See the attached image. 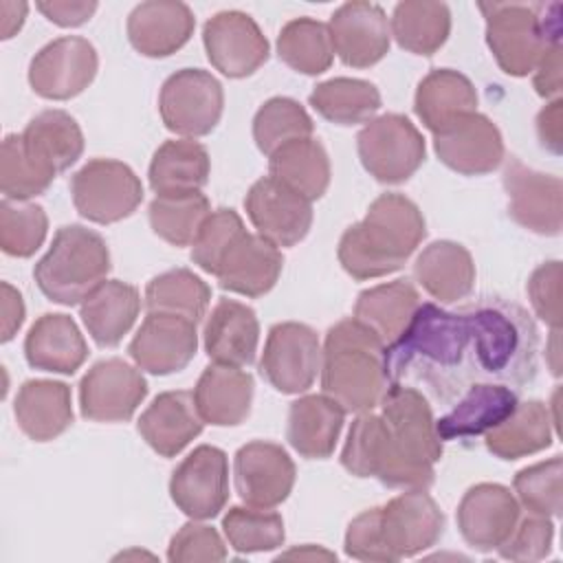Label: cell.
<instances>
[{
	"label": "cell",
	"mask_w": 563,
	"mask_h": 563,
	"mask_svg": "<svg viewBox=\"0 0 563 563\" xmlns=\"http://www.w3.org/2000/svg\"><path fill=\"white\" fill-rule=\"evenodd\" d=\"M389 383H422L440 400L475 385L471 330L464 312L420 303L405 332L385 347Z\"/></svg>",
	"instance_id": "obj_1"
},
{
	"label": "cell",
	"mask_w": 563,
	"mask_h": 563,
	"mask_svg": "<svg viewBox=\"0 0 563 563\" xmlns=\"http://www.w3.org/2000/svg\"><path fill=\"white\" fill-rule=\"evenodd\" d=\"M427 235L422 211L402 194H380L365 218L347 227L339 240V262L354 279L396 273Z\"/></svg>",
	"instance_id": "obj_2"
},
{
	"label": "cell",
	"mask_w": 563,
	"mask_h": 563,
	"mask_svg": "<svg viewBox=\"0 0 563 563\" xmlns=\"http://www.w3.org/2000/svg\"><path fill=\"white\" fill-rule=\"evenodd\" d=\"M462 312L471 330L475 383L523 385L532 380L539 332L523 308L501 297H484Z\"/></svg>",
	"instance_id": "obj_3"
},
{
	"label": "cell",
	"mask_w": 563,
	"mask_h": 563,
	"mask_svg": "<svg viewBox=\"0 0 563 563\" xmlns=\"http://www.w3.org/2000/svg\"><path fill=\"white\" fill-rule=\"evenodd\" d=\"M385 343L354 317L334 323L321 350V389L345 413H365L380 405L389 376Z\"/></svg>",
	"instance_id": "obj_4"
},
{
	"label": "cell",
	"mask_w": 563,
	"mask_h": 563,
	"mask_svg": "<svg viewBox=\"0 0 563 563\" xmlns=\"http://www.w3.org/2000/svg\"><path fill=\"white\" fill-rule=\"evenodd\" d=\"M486 18V44L499 68L510 77L534 70L543 51L561 42V4L482 2Z\"/></svg>",
	"instance_id": "obj_5"
},
{
	"label": "cell",
	"mask_w": 563,
	"mask_h": 563,
	"mask_svg": "<svg viewBox=\"0 0 563 563\" xmlns=\"http://www.w3.org/2000/svg\"><path fill=\"white\" fill-rule=\"evenodd\" d=\"M110 271V251L106 240L81 224L57 229L51 249L35 264L37 288L55 303H81Z\"/></svg>",
	"instance_id": "obj_6"
},
{
	"label": "cell",
	"mask_w": 563,
	"mask_h": 563,
	"mask_svg": "<svg viewBox=\"0 0 563 563\" xmlns=\"http://www.w3.org/2000/svg\"><path fill=\"white\" fill-rule=\"evenodd\" d=\"M378 407L400 460L431 486L433 464L442 457V440L427 398L416 387L391 383Z\"/></svg>",
	"instance_id": "obj_7"
},
{
	"label": "cell",
	"mask_w": 563,
	"mask_h": 563,
	"mask_svg": "<svg viewBox=\"0 0 563 563\" xmlns=\"http://www.w3.org/2000/svg\"><path fill=\"white\" fill-rule=\"evenodd\" d=\"M358 158L378 183L409 180L424 163V139L402 114L389 112L372 119L356 136Z\"/></svg>",
	"instance_id": "obj_8"
},
{
	"label": "cell",
	"mask_w": 563,
	"mask_h": 563,
	"mask_svg": "<svg viewBox=\"0 0 563 563\" xmlns=\"http://www.w3.org/2000/svg\"><path fill=\"white\" fill-rule=\"evenodd\" d=\"M70 196L79 216L112 224L134 213L143 200V185L125 163L92 158L70 178Z\"/></svg>",
	"instance_id": "obj_9"
},
{
	"label": "cell",
	"mask_w": 563,
	"mask_h": 563,
	"mask_svg": "<svg viewBox=\"0 0 563 563\" xmlns=\"http://www.w3.org/2000/svg\"><path fill=\"white\" fill-rule=\"evenodd\" d=\"M224 108L220 81L202 68H183L169 75L158 95V112L169 132L180 136L209 134Z\"/></svg>",
	"instance_id": "obj_10"
},
{
	"label": "cell",
	"mask_w": 563,
	"mask_h": 563,
	"mask_svg": "<svg viewBox=\"0 0 563 563\" xmlns=\"http://www.w3.org/2000/svg\"><path fill=\"white\" fill-rule=\"evenodd\" d=\"M341 464L356 477H376L389 488H429L396 453L380 413H358L347 431Z\"/></svg>",
	"instance_id": "obj_11"
},
{
	"label": "cell",
	"mask_w": 563,
	"mask_h": 563,
	"mask_svg": "<svg viewBox=\"0 0 563 563\" xmlns=\"http://www.w3.org/2000/svg\"><path fill=\"white\" fill-rule=\"evenodd\" d=\"M262 376L282 394H301L321 372V345L317 332L297 321H284L268 330L260 361Z\"/></svg>",
	"instance_id": "obj_12"
},
{
	"label": "cell",
	"mask_w": 563,
	"mask_h": 563,
	"mask_svg": "<svg viewBox=\"0 0 563 563\" xmlns=\"http://www.w3.org/2000/svg\"><path fill=\"white\" fill-rule=\"evenodd\" d=\"M97 68L95 46L86 37L66 35L35 53L29 66V84L44 99L66 101L92 84Z\"/></svg>",
	"instance_id": "obj_13"
},
{
	"label": "cell",
	"mask_w": 563,
	"mask_h": 563,
	"mask_svg": "<svg viewBox=\"0 0 563 563\" xmlns=\"http://www.w3.org/2000/svg\"><path fill=\"white\" fill-rule=\"evenodd\" d=\"M172 501L191 519H213L229 499L227 453L211 444L196 446L172 473Z\"/></svg>",
	"instance_id": "obj_14"
},
{
	"label": "cell",
	"mask_w": 563,
	"mask_h": 563,
	"mask_svg": "<svg viewBox=\"0 0 563 563\" xmlns=\"http://www.w3.org/2000/svg\"><path fill=\"white\" fill-rule=\"evenodd\" d=\"M147 396L143 374L123 358L95 363L79 383L81 416L95 422H123Z\"/></svg>",
	"instance_id": "obj_15"
},
{
	"label": "cell",
	"mask_w": 563,
	"mask_h": 563,
	"mask_svg": "<svg viewBox=\"0 0 563 563\" xmlns=\"http://www.w3.org/2000/svg\"><path fill=\"white\" fill-rule=\"evenodd\" d=\"M244 209L257 229V235L277 249L301 242L312 224L310 200L273 176H264L251 185L244 198Z\"/></svg>",
	"instance_id": "obj_16"
},
{
	"label": "cell",
	"mask_w": 563,
	"mask_h": 563,
	"mask_svg": "<svg viewBox=\"0 0 563 563\" xmlns=\"http://www.w3.org/2000/svg\"><path fill=\"white\" fill-rule=\"evenodd\" d=\"M380 532L391 561L416 556L438 543L444 515L424 488H411L380 506Z\"/></svg>",
	"instance_id": "obj_17"
},
{
	"label": "cell",
	"mask_w": 563,
	"mask_h": 563,
	"mask_svg": "<svg viewBox=\"0 0 563 563\" xmlns=\"http://www.w3.org/2000/svg\"><path fill=\"white\" fill-rule=\"evenodd\" d=\"M207 57L224 77L253 75L268 59V40L242 11H220L202 29Z\"/></svg>",
	"instance_id": "obj_18"
},
{
	"label": "cell",
	"mask_w": 563,
	"mask_h": 563,
	"mask_svg": "<svg viewBox=\"0 0 563 563\" xmlns=\"http://www.w3.org/2000/svg\"><path fill=\"white\" fill-rule=\"evenodd\" d=\"M504 189L508 194V213L519 227L539 235L561 233V178L526 167L519 158H510L504 169Z\"/></svg>",
	"instance_id": "obj_19"
},
{
	"label": "cell",
	"mask_w": 563,
	"mask_h": 563,
	"mask_svg": "<svg viewBox=\"0 0 563 563\" xmlns=\"http://www.w3.org/2000/svg\"><path fill=\"white\" fill-rule=\"evenodd\" d=\"M235 490L255 508H275L288 499L295 486V464L275 442L253 440L238 449L233 460Z\"/></svg>",
	"instance_id": "obj_20"
},
{
	"label": "cell",
	"mask_w": 563,
	"mask_h": 563,
	"mask_svg": "<svg viewBox=\"0 0 563 563\" xmlns=\"http://www.w3.org/2000/svg\"><path fill=\"white\" fill-rule=\"evenodd\" d=\"M198 350L196 323L165 312H147L128 352L132 361L156 376L180 372Z\"/></svg>",
	"instance_id": "obj_21"
},
{
	"label": "cell",
	"mask_w": 563,
	"mask_h": 563,
	"mask_svg": "<svg viewBox=\"0 0 563 563\" xmlns=\"http://www.w3.org/2000/svg\"><path fill=\"white\" fill-rule=\"evenodd\" d=\"M332 48L345 66L369 68L378 64L391 42L385 11L372 2L341 4L328 24Z\"/></svg>",
	"instance_id": "obj_22"
},
{
	"label": "cell",
	"mask_w": 563,
	"mask_h": 563,
	"mask_svg": "<svg viewBox=\"0 0 563 563\" xmlns=\"http://www.w3.org/2000/svg\"><path fill=\"white\" fill-rule=\"evenodd\" d=\"M433 150L449 169L462 176L490 174L504 161L501 132L479 112L466 114L442 132H435Z\"/></svg>",
	"instance_id": "obj_23"
},
{
	"label": "cell",
	"mask_w": 563,
	"mask_h": 563,
	"mask_svg": "<svg viewBox=\"0 0 563 563\" xmlns=\"http://www.w3.org/2000/svg\"><path fill=\"white\" fill-rule=\"evenodd\" d=\"M521 517L519 501L501 484L471 486L457 506V528L464 541L479 550H497L515 530Z\"/></svg>",
	"instance_id": "obj_24"
},
{
	"label": "cell",
	"mask_w": 563,
	"mask_h": 563,
	"mask_svg": "<svg viewBox=\"0 0 563 563\" xmlns=\"http://www.w3.org/2000/svg\"><path fill=\"white\" fill-rule=\"evenodd\" d=\"M196 18L185 2L150 0L132 9L128 40L145 57H167L194 35Z\"/></svg>",
	"instance_id": "obj_25"
},
{
	"label": "cell",
	"mask_w": 563,
	"mask_h": 563,
	"mask_svg": "<svg viewBox=\"0 0 563 563\" xmlns=\"http://www.w3.org/2000/svg\"><path fill=\"white\" fill-rule=\"evenodd\" d=\"M282 251L262 235L244 233L220 262L216 277L220 288L244 297L266 295L279 279Z\"/></svg>",
	"instance_id": "obj_26"
},
{
	"label": "cell",
	"mask_w": 563,
	"mask_h": 563,
	"mask_svg": "<svg viewBox=\"0 0 563 563\" xmlns=\"http://www.w3.org/2000/svg\"><path fill=\"white\" fill-rule=\"evenodd\" d=\"M205 352L213 363L244 367L257 352L260 323L255 310L235 299H220L205 323Z\"/></svg>",
	"instance_id": "obj_27"
},
{
	"label": "cell",
	"mask_w": 563,
	"mask_h": 563,
	"mask_svg": "<svg viewBox=\"0 0 563 563\" xmlns=\"http://www.w3.org/2000/svg\"><path fill=\"white\" fill-rule=\"evenodd\" d=\"M205 420L196 409L194 394L163 391L139 418V433L163 457L178 455L196 435Z\"/></svg>",
	"instance_id": "obj_28"
},
{
	"label": "cell",
	"mask_w": 563,
	"mask_h": 563,
	"mask_svg": "<svg viewBox=\"0 0 563 563\" xmlns=\"http://www.w3.org/2000/svg\"><path fill=\"white\" fill-rule=\"evenodd\" d=\"M253 376L233 365H209L194 389L200 418L216 427H235L251 413Z\"/></svg>",
	"instance_id": "obj_29"
},
{
	"label": "cell",
	"mask_w": 563,
	"mask_h": 563,
	"mask_svg": "<svg viewBox=\"0 0 563 563\" xmlns=\"http://www.w3.org/2000/svg\"><path fill=\"white\" fill-rule=\"evenodd\" d=\"M517 402V394L506 385L475 383L446 416L435 420V431L442 442L488 433L515 411Z\"/></svg>",
	"instance_id": "obj_30"
},
{
	"label": "cell",
	"mask_w": 563,
	"mask_h": 563,
	"mask_svg": "<svg viewBox=\"0 0 563 563\" xmlns=\"http://www.w3.org/2000/svg\"><path fill=\"white\" fill-rule=\"evenodd\" d=\"M24 356L33 369L75 374L88 356V345L68 314L48 312L31 325L24 339Z\"/></svg>",
	"instance_id": "obj_31"
},
{
	"label": "cell",
	"mask_w": 563,
	"mask_h": 563,
	"mask_svg": "<svg viewBox=\"0 0 563 563\" xmlns=\"http://www.w3.org/2000/svg\"><path fill=\"white\" fill-rule=\"evenodd\" d=\"M13 413L26 438L35 442L55 440L73 422L70 387L59 380H26L18 389Z\"/></svg>",
	"instance_id": "obj_32"
},
{
	"label": "cell",
	"mask_w": 563,
	"mask_h": 563,
	"mask_svg": "<svg viewBox=\"0 0 563 563\" xmlns=\"http://www.w3.org/2000/svg\"><path fill=\"white\" fill-rule=\"evenodd\" d=\"M345 420V409L325 394L303 396L288 409V442L308 460L332 455Z\"/></svg>",
	"instance_id": "obj_33"
},
{
	"label": "cell",
	"mask_w": 563,
	"mask_h": 563,
	"mask_svg": "<svg viewBox=\"0 0 563 563\" xmlns=\"http://www.w3.org/2000/svg\"><path fill=\"white\" fill-rule=\"evenodd\" d=\"M413 110L422 125L435 134L466 114L477 112V92L466 75L451 68H435L418 84Z\"/></svg>",
	"instance_id": "obj_34"
},
{
	"label": "cell",
	"mask_w": 563,
	"mask_h": 563,
	"mask_svg": "<svg viewBox=\"0 0 563 563\" xmlns=\"http://www.w3.org/2000/svg\"><path fill=\"white\" fill-rule=\"evenodd\" d=\"M413 275L418 284L442 303L464 299L475 286L471 253L451 240H438L424 246L413 264Z\"/></svg>",
	"instance_id": "obj_35"
},
{
	"label": "cell",
	"mask_w": 563,
	"mask_h": 563,
	"mask_svg": "<svg viewBox=\"0 0 563 563\" xmlns=\"http://www.w3.org/2000/svg\"><path fill=\"white\" fill-rule=\"evenodd\" d=\"M79 310L95 343L114 347L132 330L141 310V297L132 284L106 279L81 301Z\"/></svg>",
	"instance_id": "obj_36"
},
{
	"label": "cell",
	"mask_w": 563,
	"mask_h": 563,
	"mask_svg": "<svg viewBox=\"0 0 563 563\" xmlns=\"http://www.w3.org/2000/svg\"><path fill=\"white\" fill-rule=\"evenodd\" d=\"M420 306V295L407 279L372 286L354 303V319L372 330L385 345H391L409 325Z\"/></svg>",
	"instance_id": "obj_37"
},
{
	"label": "cell",
	"mask_w": 563,
	"mask_h": 563,
	"mask_svg": "<svg viewBox=\"0 0 563 563\" xmlns=\"http://www.w3.org/2000/svg\"><path fill=\"white\" fill-rule=\"evenodd\" d=\"M22 141L29 154L53 174L66 172L84 152V134L77 121L64 110L35 114L22 132Z\"/></svg>",
	"instance_id": "obj_38"
},
{
	"label": "cell",
	"mask_w": 563,
	"mask_h": 563,
	"mask_svg": "<svg viewBox=\"0 0 563 563\" xmlns=\"http://www.w3.org/2000/svg\"><path fill=\"white\" fill-rule=\"evenodd\" d=\"M209 154L191 139L165 141L150 163V187L156 196L200 191L209 180Z\"/></svg>",
	"instance_id": "obj_39"
},
{
	"label": "cell",
	"mask_w": 563,
	"mask_h": 563,
	"mask_svg": "<svg viewBox=\"0 0 563 563\" xmlns=\"http://www.w3.org/2000/svg\"><path fill=\"white\" fill-rule=\"evenodd\" d=\"M552 444V418L541 400L517 402L515 411L486 433V449L499 460H519Z\"/></svg>",
	"instance_id": "obj_40"
},
{
	"label": "cell",
	"mask_w": 563,
	"mask_h": 563,
	"mask_svg": "<svg viewBox=\"0 0 563 563\" xmlns=\"http://www.w3.org/2000/svg\"><path fill=\"white\" fill-rule=\"evenodd\" d=\"M271 176L303 198L319 200L330 185V158L325 147L308 136L282 145L268 156Z\"/></svg>",
	"instance_id": "obj_41"
},
{
	"label": "cell",
	"mask_w": 563,
	"mask_h": 563,
	"mask_svg": "<svg viewBox=\"0 0 563 563\" xmlns=\"http://www.w3.org/2000/svg\"><path fill=\"white\" fill-rule=\"evenodd\" d=\"M389 31L400 48L429 57L440 51L451 33V11L444 2H398L391 13Z\"/></svg>",
	"instance_id": "obj_42"
},
{
	"label": "cell",
	"mask_w": 563,
	"mask_h": 563,
	"mask_svg": "<svg viewBox=\"0 0 563 563\" xmlns=\"http://www.w3.org/2000/svg\"><path fill=\"white\" fill-rule=\"evenodd\" d=\"M310 106L328 121L339 125L369 123L380 110V92L374 84L352 77H334L314 86Z\"/></svg>",
	"instance_id": "obj_43"
},
{
	"label": "cell",
	"mask_w": 563,
	"mask_h": 563,
	"mask_svg": "<svg viewBox=\"0 0 563 563\" xmlns=\"http://www.w3.org/2000/svg\"><path fill=\"white\" fill-rule=\"evenodd\" d=\"M147 216L152 231L161 240L172 246H189L211 216V205L200 191L156 196L150 202Z\"/></svg>",
	"instance_id": "obj_44"
},
{
	"label": "cell",
	"mask_w": 563,
	"mask_h": 563,
	"mask_svg": "<svg viewBox=\"0 0 563 563\" xmlns=\"http://www.w3.org/2000/svg\"><path fill=\"white\" fill-rule=\"evenodd\" d=\"M211 301V288L191 271L174 268L156 275L145 288L147 312H165L198 323Z\"/></svg>",
	"instance_id": "obj_45"
},
{
	"label": "cell",
	"mask_w": 563,
	"mask_h": 563,
	"mask_svg": "<svg viewBox=\"0 0 563 563\" xmlns=\"http://www.w3.org/2000/svg\"><path fill=\"white\" fill-rule=\"evenodd\" d=\"M279 59L301 75H321L334 59L328 24L312 18H297L284 24L277 37Z\"/></svg>",
	"instance_id": "obj_46"
},
{
	"label": "cell",
	"mask_w": 563,
	"mask_h": 563,
	"mask_svg": "<svg viewBox=\"0 0 563 563\" xmlns=\"http://www.w3.org/2000/svg\"><path fill=\"white\" fill-rule=\"evenodd\" d=\"M314 123L306 108L290 97L268 99L253 119V139L262 154L271 156L282 145L312 136Z\"/></svg>",
	"instance_id": "obj_47"
},
{
	"label": "cell",
	"mask_w": 563,
	"mask_h": 563,
	"mask_svg": "<svg viewBox=\"0 0 563 563\" xmlns=\"http://www.w3.org/2000/svg\"><path fill=\"white\" fill-rule=\"evenodd\" d=\"M222 530L229 545L240 554L268 552L284 543V519L271 508L233 506L222 517Z\"/></svg>",
	"instance_id": "obj_48"
},
{
	"label": "cell",
	"mask_w": 563,
	"mask_h": 563,
	"mask_svg": "<svg viewBox=\"0 0 563 563\" xmlns=\"http://www.w3.org/2000/svg\"><path fill=\"white\" fill-rule=\"evenodd\" d=\"M57 174L40 165L24 147L22 134H7L0 150V189L4 198L24 202L44 194Z\"/></svg>",
	"instance_id": "obj_49"
},
{
	"label": "cell",
	"mask_w": 563,
	"mask_h": 563,
	"mask_svg": "<svg viewBox=\"0 0 563 563\" xmlns=\"http://www.w3.org/2000/svg\"><path fill=\"white\" fill-rule=\"evenodd\" d=\"M46 229L44 207L9 198L0 202V246L7 255L31 257L42 246Z\"/></svg>",
	"instance_id": "obj_50"
},
{
	"label": "cell",
	"mask_w": 563,
	"mask_h": 563,
	"mask_svg": "<svg viewBox=\"0 0 563 563\" xmlns=\"http://www.w3.org/2000/svg\"><path fill=\"white\" fill-rule=\"evenodd\" d=\"M515 493L519 504L532 515L556 517L563 506V462L552 457L532 466L521 468L515 475Z\"/></svg>",
	"instance_id": "obj_51"
},
{
	"label": "cell",
	"mask_w": 563,
	"mask_h": 563,
	"mask_svg": "<svg viewBox=\"0 0 563 563\" xmlns=\"http://www.w3.org/2000/svg\"><path fill=\"white\" fill-rule=\"evenodd\" d=\"M246 233L242 218L233 209H216L205 220L198 238L191 244V260L205 273L216 275L220 262L229 253V249Z\"/></svg>",
	"instance_id": "obj_52"
},
{
	"label": "cell",
	"mask_w": 563,
	"mask_h": 563,
	"mask_svg": "<svg viewBox=\"0 0 563 563\" xmlns=\"http://www.w3.org/2000/svg\"><path fill=\"white\" fill-rule=\"evenodd\" d=\"M554 539V523L550 517L543 515H528L519 517L510 537L497 548L504 559L510 561H541L550 554Z\"/></svg>",
	"instance_id": "obj_53"
},
{
	"label": "cell",
	"mask_w": 563,
	"mask_h": 563,
	"mask_svg": "<svg viewBox=\"0 0 563 563\" xmlns=\"http://www.w3.org/2000/svg\"><path fill=\"white\" fill-rule=\"evenodd\" d=\"M167 559L172 563H216L227 559V545L216 528L189 521L172 537Z\"/></svg>",
	"instance_id": "obj_54"
},
{
	"label": "cell",
	"mask_w": 563,
	"mask_h": 563,
	"mask_svg": "<svg viewBox=\"0 0 563 563\" xmlns=\"http://www.w3.org/2000/svg\"><path fill=\"white\" fill-rule=\"evenodd\" d=\"M345 554L358 561L391 563V554L380 532V506L354 517L345 532Z\"/></svg>",
	"instance_id": "obj_55"
},
{
	"label": "cell",
	"mask_w": 563,
	"mask_h": 563,
	"mask_svg": "<svg viewBox=\"0 0 563 563\" xmlns=\"http://www.w3.org/2000/svg\"><path fill=\"white\" fill-rule=\"evenodd\" d=\"M528 297L541 321L552 330L561 328V262L552 260L532 271Z\"/></svg>",
	"instance_id": "obj_56"
},
{
	"label": "cell",
	"mask_w": 563,
	"mask_h": 563,
	"mask_svg": "<svg viewBox=\"0 0 563 563\" xmlns=\"http://www.w3.org/2000/svg\"><path fill=\"white\" fill-rule=\"evenodd\" d=\"M537 95L543 99H559L561 92V42L550 44L534 66L532 79Z\"/></svg>",
	"instance_id": "obj_57"
},
{
	"label": "cell",
	"mask_w": 563,
	"mask_h": 563,
	"mask_svg": "<svg viewBox=\"0 0 563 563\" xmlns=\"http://www.w3.org/2000/svg\"><path fill=\"white\" fill-rule=\"evenodd\" d=\"M37 9L57 26H79L92 18L97 2H37Z\"/></svg>",
	"instance_id": "obj_58"
},
{
	"label": "cell",
	"mask_w": 563,
	"mask_h": 563,
	"mask_svg": "<svg viewBox=\"0 0 563 563\" xmlns=\"http://www.w3.org/2000/svg\"><path fill=\"white\" fill-rule=\"evenodd\" d=\"M561 99H554L550 106H545L539 117H537V132L539 139L543 143V147H548L550 152L559 154L561 152V139H563V128H561Z\"/></svg>",
	"instance_id": "obj_59"
},
{
	"label": "cell",
	"mask_w": 563,
	"mask_h": 563,
	"mask_svg": "<svg viewBox=\"0 0 563 563\" xmlns=\"http://www.w3.org/2000/svg\"><path fill=\"white\" fill-rule=\"evenodd\" d=\"M24 321L22 295L7 282H2V343L11 341Z\"/></svg>",
	"instance_id": "obj_60"
},
{
	"label": "cell",
	"mask_w": 563,
	"mask_h": 563,
	"mask_svg": "<svg viewBox=\"0 0 563 563\" xmlns=\"http://www.w3.org/2000/svg\"><path fill=\"white\" fill-rule=\"evenodd\" d=\"M26 4L24 2H0V13H2V37L9 40L20 31L24 18H26Z\"/></svg>",
	"instance_id": "obj_61"
},
{
	"label": "cell",
	"mask_w": 563,
	"mask_h": 563,
	"mask_svg": "<svg viewBox=\"0 0 563 563\" xmlns=\"http://www.w3.org/2000/svg\"><path fill=\"white\" fill-rule=\"evenodd\" d=\"M284 559H290V556H299V559H336L332 552H325V550H319L314 545H306V548H299V550H290L286 554H282Z\"/></svg>",
	"instance_id": "obj_62"
}]
</instances>
